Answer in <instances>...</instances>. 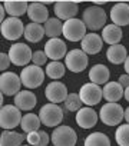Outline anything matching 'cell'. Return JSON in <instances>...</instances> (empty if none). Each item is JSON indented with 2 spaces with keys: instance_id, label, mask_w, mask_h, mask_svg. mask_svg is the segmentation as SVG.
<instances>
[{
  "instance_id": "cell-29",
  "label": "cell",
  "mask_w": 129,
  "mask_h": 146,
  "mask_svg": "<svg viewBox=\"0 0 129 146\" xmlns=\"http://www.w3.org/2000/svg\"><path fill=\"white\" fill-rule=\"evenodd\" d=\"M40 125H42V120H40L39 115H35V113H26V115H23L22 122H20L22 130L26 132V133L39 130Z\"/></svg>"
},
{
  "instance_id": "cell-41",
  "label": "cell",
  "mask_w": 129,
  "mask_h": 146,
  "mask_svg": "<svg viewBox=\"0 0 129 146\" xmlns=\"http://www.w3.org/2000/svg\"><path fill=\"white\" fill-rule=\"evenodd\" d=\"M123 98H125L126 102H129V88L125 89V92H123Z\"/></svg>"
},
{
  "instance_id": "cell-6",
  "label": "cell",
  "mask_w": 129,
  "mask_h": 146,
  "mask_svg": "<svg viewBox=\"0 0 129 146\" xmlns=\"http://www.w3.org/2000/svg\"><path fill=\"white\" fill-rule=\"evenodd\" d=\"M39 117L43 125L49 127H56L63 120V109L56 103H46L40 108Z\"/></svg>"
},
{
  "instance_id": "cell-18",
  "label": "cell",
  "mask_w": 129,
  "mask_h": 146,
  "mask_svg": "<svg viewBox=\"0 0 129 146\" xmlns=\"http://www.w3.org/2000/svg\"><path fill=\"white\" fill-rule=\"evenodd\" d=\"M82 50L86 54H98L102 50L103 46V39L98 33H88L83 40H82Z\"/></svg>"
},
{
  "instance_id": "cell-24",
  "label": "cell",
  "mask_w": 129,
  "mask_h": 146,
  "mask_svg": "<svg viewBox=\"0 0 129 146\" xmlns=\"http://www.w3.org/2000/svg\"><path fill=\"white\" fill-rule=\"evenodd\" d=\"M126 57H128V52L123 44H113V46H109V49L106 50V59L113 64L125 63Z\"/></svg>"
},
{
  "instance_id": "cell-43",
  "label": "cell",
  "mask_w": 129,
  "mask_h": 146,
  "mask_svg": "<svg viewBox=\"0 0 129 146\" xmlns=\"http://www.w3.org/2000/svg\"><path fill=\"white\" fill-rule=\"evenodd\" d=\"M103 5H106V2H95L93 3V6H103Z\"/></svg>"
},
{
  "instance_id": "cell-32",
  "label": "cell",
  "mask_w": 129,
  "mask_h": 146,
  "mask_svg": "<svg viewBox=\"0 0 129 146\" xmlns=\"http://www.w3.org/2000/svg\"><path fill=\"white\" fill-rule=\"evenodd\" d=\"M115 140L119 146H129V123L118 126L115 132Z\"/></svg>"
},
{
  "instance_id": "cell-11",
  "label": "cell",
  "mask_w": 129,
  "mask_h": 146,
  "mask_svg": "<svg viewBox=\"0 0 129 146\" xmlns=\"http://www.w3.org/2000/svg\"><path fill=\"white\" fill-rule=\"evenodd\" d=\"M7 54H9L10 62H12L13 64H16V66H23V67H26L27 63H29V62L32 60V57H33L32 49H30L27 44H25V43H15V44H12Z\"/></svg>"
},
{
  "instance_id": "cell-7",
  "label": "cell",
  "mask_w": 129,
  "mask_h": 146,
  "mask_svg": "<svg viewBox=\"0 0 129 146\" xmlns=\"http://www.w3.org/2000/svg\"><path fill=\"white\" fill-rule=\"evenodd\" d=\"M86 26L82 19H70L68 22H63V36L69 42H82L86 33Z\"/></svg>"
},
{
  "instance_id": "cell-21",
  "label": "cell",
  "mask_w": 129,
  "mask_h": 146,
  "mask_svg": "<svg viewBox=\"0 0 129 146\" xmlns=\"http://www.w3.org/2000/svg\"><path fill=\"white\" fill-rule=\"evenodd\" d=\"M123 92L125 89L122 88L119 82H108L102 89L103 99L106 102H115V103H118L123 98Z\"/></svg>"
},
{
  "instance_id": "cell-8",
  "label": "cell",
  "mask_w": 129,
  "mask_h": 146,
  "mask_svg": "<svg viewBox=\"0 0 129 146\" xmlns=\"http://www.w3.org/2000/svg\"><path fill=\"white\" fill-rule=\"evenodd\" d=\"M88 63H89L88 54L82 49H72L70 52H68L66 57H64V66L68 67V70L73 73L83 72L88 67Z\"/></svg>"
},
{
  "instance_id": "cell-44",
  "label": "cell",
  "mask_w": 129,
  "mask_h": 146,
  "mask_svg": "<svg viewBox=\"0 0 129 146\" xmlns=\"http://www.w3.org/2000/svg\"><path fill=\"white\" fill-rule=\"evenodd\" d=\"M22 146H32V145H22Z\"/></svg>"
},
{
  "instance_id": "cell-1",
  "label": "cell",
  "mask_w": 129,
  "mask_h": 146,
  "mask_svg": "<svg viewBox=\"0 0 129 146\" xmlns=\"http://www.w3.org/2000/svg\"><path fill=\"white\" fill-rule=\"evenodd\" d=\"M99 119L106 126H119L125 119V110L119 103L106 102L99 110Z\"/></svg>"
},
{
  "instance_id": "cell-17",
  "label": "cell",
  "mask_w": 129,
  "mask_h": 146,
  "mask_svg": "<svg viewBox=\"0 0 129 146\" xmlns=\"http://www.w3.org/2000/svg\"><path fill=\"white\" fill-rule=\"evenodd\" d=\"M98 119H99V115L92 108H89V106L79 109L78 113H76V123L82 129H90V127H93L98 123Z\"/></svg>"
},
{
  "instance_id": "cell-5",
  "label": "cell",
  "mask_w": 129,
  "mask_h": 146,
  "mask_svg": "<svg viewBox=\"0 0 129 146\" xmlns=\"http://www.w3.org/2000/svg\"><path fill=\"white\" fill-rule=\"evenodd\" d=\"M22 117V110L16 105H3L0 110V126L5 130H13L20 126Z\"/></svg>"
},
{
  "instance_id": "cell-9",
  "label": "cell",
  "mask_w": 129,
  "mask_h": 146,
  "mask_svg": "<svg viewBox=\"0 0 129 146\" xmlns=\"http://www.w3.org/2000/svg\"><path fill=\"white\" fill-rule=\"evenodd\" d=\"M22 79L15 72H5L0 76V90L5 96H16L20 92Z\"/></svg>"
},
{
  "instance_id": "cell-40",
  "label": "cell",
  "mask_w": 129,
  "mask_h": 146,
  "mask_svg": "<svg viewBox=\"0 0 129 146\" xmlns=\"http://www.w3.org/2000/svg\"><path fill=\"white\" fill-rule=\"evenodd\" d=\"M123 67H125L126 75H129V54H128V57H126V60H125V63H123Z\"/></svg>"
},
{
  "instance_id": "cell-38",
  "label": "cell",
  "mask_w": 129,
  "mask_h": 146,
  "mask_svg": "<svg viewBox=\"0 0 129 146\" xmlns=\"http://www.w3.org/2000/svg\"><path fill=\"white\" fill-rule=\"evenodd\" d=\"M118 82L122 85V88H123V89L129 88V75H120V76H119V79H118Z\"/></svg>"
},
{
  "instance_id": "cell-35",
  "label": "cell",
  "mask_w": 129,
  "mask_h": 146,
  "mask_svg": "<svg viewBox=\"0 0 129 146\" xmlns=\"http://www.w3.org/2000/svg\"><path fill=\"white\" fill-rule=\"evenodd\" d=\"M26 140H27L29 145H32V146H37V145H39V140H40V133H39V130L27 133Z\"/></svg>"
},
{
  "instance_id": "cell-2",
  "label": "cell",
  "mask_w": 129,
  "mask_h": 146,
  "mask_svg": "<svg viewBox=\"0 0 129 146\" xmlns=\"http://www.w3.org/2000/svg\"><path fill=\"white\" fill-rule=\"evenodd\" d=\"M106 13L102 7L99 6H89L83 15H82V20L86 26V29L89 30H99L102 27L106 26Z\"/></svg>"
},
{
  "instance_id": "cell-22",
  "label": "cell",
  "mask_w": 129,
  "mask_h": 146,
  "mask_svg": "<svg viewBox=\"0 0 129 146\" xmlns=\"http://www.w3.org/2000/svg\"><path fill=\"white\" fill-rule=\"evenodd\" d=\"M37 103L36 95L32 90H20L15 96V105L20 110H32Z\"/></svg>"
},
{
  "instance_id": "cell-16",
  "label": "cell",
  "mask_w": 129,
  "mask_h": 146,
  "mask_svg": "<svg viewBox=\"0 0 129 146\" xmlns=\"http://www.w3.org/2000/svg\"><path fill=\"white\" fill-rule=\"evenodd\" d=\"M110 20L113 25L122 27L129 25V3H116L110 9Z\"/></svg>"
},
{
  "instance_id": "cell-28",
  "label": "cell",
  "mask_w": 129,
  "mask_h": 146,
  "mask_svg": "<svg viewBox=\"0 0 129 146\" xmlns=\"http://www.w3.org/2000/svg\"><path fill=\"white\" fill-rule=\"evenodd\" d=\"M45 35L49 39H56L60 35H63V23L57 17H49V20L45 23Z\"/></svg>"
},
{
  "instance_id": "cell-13",
  "label": "cell",
  "mask_w": 129,
  "mask_h": 146,
  "mask_svg": "<svg viewBox=\"0 0 129 146\" xmlns=\"http://www.w3.org/2000/svg\"><path fill=\"white\" fill-rule=\"evenodd\" d=\"M68 88L64 83L59 82V80H53L50 82L47 86H46V90H45V96L46 99L50 102V103H56L59 105L60 102H64L68 98Z\"/></svg>"
},
{
  "instance_id": "cell-3",
  "label": "cell",
  "mask_w": 129,
  "mask_h": 146,
  "mask_svg": "<svg viewBox=\"0 0 129 146\" xmlns=\"http://www.w3.org/2000/svg\"><path fill=\"white\" fill-rule=\"evenodd\" d=\"M45 70L40 66L36 64H27L26 67L22 69L20 73V79H22V85L27 89H36L39 88L43 80H45Z\"/></svg>"
},
{
  "instance_id": "cell-19",
  "label": "cell",
  "mask_w": 129,
  "mask_h": 146,
  "mask_svg": "<svg viewBox=\"0 0 129 146\" xmlns=\"http://www.w3.org/2000/svg\"><path fill=\"white\" fill-rule=\"evenodd\" d=\"M27 16L30 19L32 23H46L49 20V12L46 9V6H43L40 2H33L29 3V9H27Z\"/></svg>"
},
{
  "instance_id": "cell-25",
  "label": "cell",
  "mask_w": 129,
  "mask_h": 146,
  "mask_svg": "<svg viewBox=\"0 0 129 146\" xmlns=\"http://www.w3.org/2000/svg\"><path fill=\"white\" fill-rule=\"evenodd\" d=\"M3 6L10 17H19L27 13V9H29V3L22 2V0H7V2H3Z\"/></svg>"
},
{
  "instance_id": "cell-27",
  "label": "cell",
  "mask_w": 129,
  "mask_h": 146,
  "mask_svg": "<svg viewBox=\"0 0 129 146\" xmlns=\"http://www.w3.org/2000/svg\"><path fill=\"white\" fill-rule=\"evenodd\" d=\"M26 137L15 130H3L0 136V146H22Z\"/></svg>"
},
{
  "instance_id": "cell-20",
  "label": "cell",
  "mask_w": 129,
  "mask_h": 146,
  "mask_svg": "<svg viewBox=\"0 0 129 146\" xmlns=\"http://www.w3.org/2000/svg\"><path fill=\"white\" fill-rule=\"evenodd\" d=\"M109 76H110V72L109 69L102 64V63H98V64H93L89 70V79L92 83L95 85H106L109 82Z\"/></svg>"
},
{
  "instance_id": "cell-4",
  "label": "cell",
  "mask_w": 129,
  "mask_h": 146,
  "mask_svg": "<svg viewBox=\"0 0 129 146\" xmlns=\"http://www.w3.org/2000/svg\"><path fill=\"white\" fill-rule=\"evenodd\" d=\"M50 140L53 146H75L78 142V135L70 126L59 125L53 129Z\"/></svg>"
},
{
  "instance_id": "cell-34",
  "label": "cell",
  "mask_w": 129,
  "mask_h": 146,
  "mask_svg": "<svg viewBox=\"0 0 129 146\" xmlns=\"http://www.w3.org/2000/svg\"><path fill=\"white\" fill-rule=\"evenodd\" d=\"M32 62H33V64H36V66H43V64L47 62V56H46L45 50H36V52H33Z\"/></svg>"
},
{
  "instance_id": "cell-14",
  "label": "cell",
  "mask_w": 129,
  "mask_h": 146,
  "mask_svg": "<svg viewBox=\"0 0 129 146\" xmlns=\"http://www.w3.org/2000/svg\"><path fill=\"white\" fill-rule=\"evenodd\" d=\"M45 53L47 57H50L53 62H59L62 57H66L68 54V47L62 39H49L45 44Z\"/></svg>"
},
{
  "instance_id": "cell-12",
  "label": "cell",
  "mask_w": 129,
  "mask_h": 146,
  "mask_svg": "<svg viewBox=\"0 0 129 146\" xmlns=\"http://www.w3.org/2000/svg\"><path fill=\"white\" fill-rule=\"evenodd\" d=\"M79 98H80L82 103L92 108V106L98 105L102 100L103 95H102V89H100L99 85H95V83L89 82V83H85L79 89Z\"/></svg>"
},
{
  "instance_id": "cell-30",
  "label": "cell",
  "mask_w": 129,
  "mask_h": 146,
  "mask_svg": "<svg viewBox=\"0 0 129 146\" xmlns=\"http://www.w3.org/2000/svg\"><path fill=\"white\" fill-rule=\"evenodd\" d=\"M83 146H110L109 137L102 132H93L85 137Z\"/></svg>"
},
{
  "instance_id": "cell-33",
  "label": "cell",
  "mask_w": 129,
  "mask_h": 146,
  "mask_svg": "<svg viewBox=\"0 0 129 146\" xmlns=\"http://www.w3.org/2000/svg\"><path fill=\"white\" fill-rule=\"evenodd\" d=\"M64 109L69 112H78L79 109H82V100L79 98V93H69L66 100L63 102Z\"/></svg>"
},
{
  "instance_id": "cell-15",
  "label": "cell",
  "mask_w": 129,
  "mask_h": 146,
  "mask_svg": "<svg viewBox=\"0 0 129 146\" xmlns=\"http://www.w3.org/2000/svg\"><path fill=\"white\" fill-rule=\"evenodd\" d=\"M53 12L59 20L68 22L70 19H75L79 10V5L76 2H56L53 5Z\"/></svg>"
},
{
  "instance_id": "cell-37",
  "label": "cell",
  "mask_w": 129,
  "mask_h": 146,
  "mask_svg": "<svg viewBox=\"0 0 129 146\" xmlns=\"http://www.w3.org/2000/svg\"><path fill=\"white\" fill-rule=\"evenodd\" d=\"M39 133H40V140H39V145H37V146H47L49 142H50L49 135H47L45 130H39Z\"/></svg>"
},
{
  "instance_id": "cell-42",
  "label": "cell",
  "mask_w": 129,
  "mask_h": 146,
  "mask_svg": "<svg viewBox=\"0 0 129 146\" xmlns=\"http://www.w3.org/2000/svg\"><path fill=\"white\" fill-rule=\"evenodd\" d=\"M125 120H126V123H129V106L125 109Z\"/></svg>"
},
{
  "instance_id": "cell-36",
  "label": "cell",
  "mask_w": 129,
  "mask_h": 146,
  "mask_svg": "<svg viewBox=\"0 0 129 146\" xmlns=\"http://www.w3.org/2000/svg\"><path fill=\"white\" fill-rule=\"evenodd\" d=\"M10 57L7 53H0V70H2L3 73L6 72V69L10 66Z\"/></svg>"
},
{
  "instance_id": "cell-23",
  "label": "cell",
  "mask_w": 129,
  "mask_h": 146,
  "mask_svg": "<svg viewBox=\"0 0 129 146\" xmlns=\"http://www.w3.org/2000/svg\"><path fill=\"white\" fill-rule=\"evenodd\" d=\"M102 39L105 43L113 46V44H119L120 39H122V29L116 25H106L102 30Z\"/></svg>"
},
{
  "instance_id": "cell-39",
  "label": "cell",
  "mask_w": 129,
  "mask_h": 146,
  "mask_svg": "<svg viewBox=\"0 0 129 146\" xmlns=\"http://www.w3.org/2000/svg\"><path fill=\"white\" fill-rule=\"evenodd\" d=\"M6 9H5V6H3V3L2 5H0V20H2V22H5L6 20Z\"/></svg>"
},
{
  "instance_id": "cell-26",
  "label": "cell",
  "mask_w": 129,
  "mask_h": 146,
  "mask_svg": "<svg viewBox=\"0 0 129 146\" xmlns=\"http://www.w3.org/2000/svg\"><path fill=\"white\" fill-rule=\"evenodd\" d=\"M45 36V27L39 23H29L25 27V39L30 43H37Z\"/></svg>"
},
{
  "instance_id": "cell-31",
  "label": "cell",
  "mask_w": 129,
  "mask_h": 146,
  "mask_svg": "<svg viewBox=\"0 0 129 146\" xmlns=\"http://www.w3.org/2000/svg\"><path fill=\"white\" fill-rule=\"evenodd\" d=\"M46 75L50 78V79H53V80H57V79H60V78H63L64 76V72H66V66H64L62 62H50V63H47V66H46Z\"/></svg>"
},
{
  "instance_id": "cell-10",
  "label": "cell",
  "mask_w": 129,
  "mask_h": 146,
  "mask_svg": "<svg viewBox=\"0 0 129 146\" xmlns=\"http://www.w3.org/2000/svg\"><path fill=\"white\" fill-rule=\"evenodd\" d=\"M25 27L22 20L19 17H7L5 22H2L0 26V32H2L3 37L6 40H17L22 37V35L25 36Z\"/></svg>"
}]
</instances>
